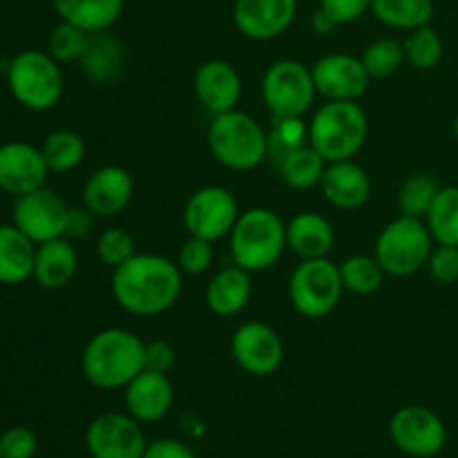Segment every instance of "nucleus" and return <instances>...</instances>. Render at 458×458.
I'll list each match as a JSON object with an SVG mask.
<instances>
[{"instance_id": "obj_21", "label": "nucleus", "mask_w": 458, "mask_h": 458, "mask_svg": "<svg viewBox=\"0 0 458 458\" xmlns=\"http://www.w3.org/2000/svg\"><path fill=\"white\" fill-rule=\"evenodd\" d=\"M322 195L331 206L340 210H358L371 195V179L362 165L353 159L327 164L322 174Z\"/></svg>"}, {"instance_id": "obj_48", "label": "nucleus", "mask_w": 458, "mask_h": 458, "mask_svg": "<svg viewBox=\"0 0 458 458\" xmlns=\"http://www.w3.org/2000/svg\"><path fill=\"white\" fill-rule=\"evenodd\" d=\"M0 458H3V454H0Z\"/></svg>"}, {"instance_id": "obj_23", "label": "nucleus", "mask_w": 458, "mask_h": 458, "mask_svg": "<svg viewBox=\"0 0 458 458\" xmlns=\"http://www.w3.org/2000/svg\"><path fill=\"white\" fill-rule=\"evenodd\" d=\"M334 244V226L320 213H298L286 222V249L300 259L327 258Z\"/></svg>"}, {"instance_id": "obj_44", "label": "nucleus", "mask_w": 458, "mask_h": 458, "mask_svg": "<svg viewBox=\"0 0 458 458\" xmlns=\"http://www.w3.org/2000/svg\"><path fill=\"white\" fill-rule=\"evenodd\" d=\"M94 224H97V215H94L88 206L70 208L67 210L65 237L67 240H85L88 235H92Z\"/></svg>"}, {"instance_id": "obj_27", "label": "nucleus", "mask_w": 458, "mask_h": 458, "mask_svg": "<svg viewBox=\"0 0 458 458\" xmlns=\"http://www.w3.org/2000/svg\"><path fill=\"white\" fill-rule=\"evenodd\" d=\"M123 63L125 54L119 40L107 31H94V34H89L79 65L88 79L97 81V83H107L121 74Z\"/></svg>"}, {"instance_id": "obj_18", "label": "nucleus", "mask_w": 458, "mask_h": 458, "mask_svg": "<svg viewBox=\"0 0 458 458\" xmlns=\"http://www.w3.org/2000/svg\"><path fill=\"white\" fill-rule=\"evenodd\" d=\"M134 195V179L123 165H101L83 186V206L97 217L110 219L123 213Z\"/></svg>"}, {"instance_id": "obj_3", "label": "nucleus", "mask_w": 458, "mask_h": 458, "mask_svg": "<svg viewBox=\"0 0 458 458\" xmlns=\"http://www.w3.org/2000/svg\"><path fill=\"white\" fill-rule=\"evenodd\" d=\"M369 134V121L358 101H327L309 121V143L327 164L353 159Z\"/></svg>"}, {"instance_id": "obj_40", "label": "nucleus", "mask_w": 458, "mask_h": 458, "mask_svg": "<svg viewBox=\"0 0 458 458\" xmlns=\"http://www.w3.org/2000/svg\"><path fill=\"white\" fill-rule=\"evenodd\" d=\"M38 452V438L30 428L13 425L0 434V454L3 458H34Z\"/></svg>"}, {"instance_id": "obj_31", "label": "nucleus", "mask_w": 458, "mask_h": 458, "mask_svg": "<svg viewBox=\"0 0 458 458\" xmlns=\"http://www.w3.org/2000/svg\"><path fill=\"white\" fill-rule=\"evenodd\" d=\"M340 277H343L344 291L353 295H371L383 286V280L387 273L383 271L376 255L358 253L352 258L343 259L338 264Z\"/></svg>"}, {"instance_id": "obj_29", "label": "nucleus", "mask_w": 458, "mask_h": 458, "mask_svg": "<svg viewBox=\"0 0 458 458\" xmlns=\"http://www.w3.org/2000/svg\"><path fill=\"white\" fill-rule=\"evenodd\" d=\"M371 12L383 25L394 30H419L434 16L432 0H374Z\"/></svg>"}, {"instance_id": "obj_12", "label": "nucleus", "mask_w": 458, "mask_h": 458, "mask_svg": "<svg viewBox=\"0 0 458 458\" xmlns=\"http://www.w3.org/2000/svg\"><path fill=\"white\" fill-rule=\"evenodd\" d=\"M231 353L242 371L255 378H267L284 362V343L271 325L250 320L233 334Z\"/></svg>"}, {"instance_id": "obj_9", "label": "nucleus", "mask_w": 458, "mask_h": 458, "mask_svg": "<svg viewBox=\"0 0 458 458\" xmlns=\"http://www.w3.org/2000/svg\"><path fill=\"white\" fill-rule=\"evenodd\" d=\"M318 97L311 67L295 58H282L267 70L262 79V98L273 119L304 116Z\"/></svg>"}, {"instance_id": "obj_46", "label": "nucleus", "mask_w": 458, "mask_h": 458, "mask_svg": "<svg viewBox=\"0 0 458 458\" xmlns=\"http://www.w3.org/2000/svg\"><path fill=\"white\" fill-rule=\"evenodd\" d=\"M311 27L313 31H318V34H329V31H334L338 25H335V21L329 16V13L318 9L311 18Z\"/></svg>"}, {"instance_id": "obj_7", "label": "nucleus", "mask_w": 458, "mask_h": 458, "mask_svg": "<svg viewBox=\"0 0 458 458\" xmlns=\"http://www.w3.org/2000/svg\"><path fill=\"white\" fill-rule=\"evenodd\" d=\"M434 237L423 219L401 215L389 222L376 240L374 255L383 271L392 277H407L428 267Z\"/></svg>"}, {"instance_id": "obj_11", "label": "nucleus", "mask_w": 458, "mask_h": 458, "mask_svg": "<svg viewBox=\"0 0 458 458\" xmlns=\"http://www.w3.org/2000/svg\"><path fill=\"white\" fill-rule=\"evenodd\" d=\"M394 445L407 456L432 458L447 445V429L441 416L420 405L401 407L389 420Z\"/></svg>"}, {"instance_id": "obj_32", "label": "nucleus", "mask_w": 458, "mask_h": 458, "mask_svg": "<svg viewBox=\"0 0 458 458\" xmlns=\"http://www.w3.org/2000/svg\"><path fill=\"white\" fill-rule=\"evenodd\" d=\"M425 224L437 244L458 246V186H445L438 191Z\"/></svg>"}, {"instance_id": "obj_38", "label": "nucleus", "mask_w": 458, "mask_h": 458, "mask_svg": "<svg viewBox=\"0 0 458 458\" xmlns=\"http://www.w3.org/2000/svg\"><path fill=\"white\" fill-rule=\"evenodd\" d=\"M134 246H137L134 237L125 228H106L97 240V255L106 267L116 268L128 262L132 255H137Z\"/></svg>"}, {"instance_id": "obj_42", "label": "nucleus", "mask_w": 458, "mask_h": 458, "mask_svg": "<svg viewBox=\"0 0 458 458\" xmlns=\"http://www.w3.org/2000/svg\"><path fill=\"white\" fill-rule=\"evenodd\" d=\"M371 3L374 0H320V9L334 18L335 25H349L369 12Z\"/></svg>"}, {"instance_id": "obj_6", "label": "nucleus", "mask_w": 458, "mask_h": 458, "mask_svg": "<svg viewBox=\"0 0 458 458\" xmlns=\"http://www.w3.org/2000/svg\"><path fill=\"white\" fill-rule=\"evenodd\" d=\"M7 85L12 97L27 110H52L63 97L61 63L54 61L49 52L25 49L9 61Z\"/></svg>"}, {"instance_id": "obj_39", "label": "nucleus", "mask_w": 458, "mask_h": 458, "mask_svg": "<svg viewBox=\"0 0 458 458\" xmlns=\"http://www.w3.org/2000/svg\"><path fill=\"white\" fill-rule=\"evenodd\" d=\"M213 242L191 235L183 242L182 250H179L177 264L179 268H182V273H188V276H201V273H206L213 267Z\"/></svg>"}, {"instance_id": "obj_34", "label": "nucleus", "mask_w": 458, "mask_h": 458, "mask_svg": "<svg viewBox=\"0 0 458 458\" xmlns=\"http://www.w3.org/2000/svg\"><path fill=\"white\" fill-rule=\"evenodd\" d=\"M403 47H405V63H410L419 72L434 70L443 61V54H445L441 34L429 25L411 30Z\"/></svg>"}, {"instance_id": "obj_5", "label": "nucleus", "mask_w": 458, "mask_h": 458, "mask_svg": "<svg viewBox=\"0 0 458 458\" xmlns=\"http://www.w3.org/2000/svg\"><path fill=\"white\" fill-rule=\"evenodd\" d=\"M286 249V224L276 210L250 208L240 213L231 231L233 264L249 273L276 267Z\"/></svg>"}, {"instance_id": "obj_28", "label": "nucleus", "mask_w": 458, "mask_h": 458, "mask_svg": "<svg viewBox=\"0 0 458 458\" xmlns=\"http://www.w3.org/2000/svg\"><path fill=\"white\" fill-rule=\"evenodd\" d=\"M277 170H280V177L291 191H311V188L320 186L322 174L327 170V161L311 143L307 146H300L295 150H291L289 155L282 157L277 161Z\"/></svg>"}, {"instance_id": "obj_16", "label": "nucleus", "mask_w": 458, "mask_h": 458, "mask_svg": "<svg viewBox=\"0 0 458 458\" xmlns=\"http://www.w3.org/2000/svg\"><path fill=\"white\" fill-rule=\"evenodd\" d=\"M49 168L40 148L25 141H7L0 146V191L21 197L38 191L47 182Z\"/></svg>"}, {"instance_id": "obj_45", "label": "nucleus", "mask_w": 458, "mask_h": 458, "mask_svg": "<svg viewBox=\"0 0 458 458\" xmlns=\"http://www.w3.org/2000/svg\"><path fill=\"white\" fill-rule=\"evenodd\" d=\"M143 458H197L195 452L186 443L177 438H159V441L148 443Z\"/></svg>"}, {"instance_id": "obj_25", "label": "nucleus", "mask_w": 458, "mask_h": 458, "mask_svg": "<svg viewBox=\"0 0 458 458\" xmlns=\"http://www.w3.org/2000/svg\"><path fill=\"white\" fill-rule=\"evenodd\" d=\"M36 244L13 224H0V284L18 286L34 273Z\"/></svg>"}, {"instance_id": "obj_15", "label": "nucleus", "mask_w": 458, "mask_h": 458, "mask_svg": "<svg viewBox=\"0 0 458 458\" xmlns=\"http://www.w3.org/2000/svg\"><path fill=\"white\" fill-rule=\"evenodd\" d=\"M311 74L318 94L327 101H360L371 81L360 58L352 54H327L318 58Z\"/></svg>"}, {"instance_id": "obj_30", "label": "nucleus", "mask_w": 458, "mask_h": 458, "mask_svg": "<svg viewBox=\"0 0 458 458\" xmlns=\"http://www.w3.org/2000/svg\"><path fill=\"white\" fill-rule=\"evenodd\" d=\"M40 152H43L49 173H72L83 164L85 141L81 139V134L72 132V130H56L45 137Z\"/></svg>"}, {"instance_id": "obj_14", "label": "nucleus", "mask_w": 458, "mask_h": 458, "mask_svg": "<svg viewBox=\"0 0 458 458\" xmlns=\"http://www.w3.org/2000/svg\"><path fill=\"white\" fill-rule=\"evenodd\" d=\"M85 445L92 458H143L148 443L137 419L107 411L88 425Z\"/></svg>"}, {"instance_id": "obj_17", "label": "nucleus", "mask_w": 458, "mask_h": 458, "mask_svg": "<svg viewBox=\"0 0 458 458\" xmlns=\"http://www.w3.org/2000/svg\"><path fill=\"white\" fill-rule=\"evenodd\" d=\"M197 101L210 116L237 110L242 98V76L235 65L224 58H210L195 70L192 76Z\"/></svg>"}, {"instance_id": "obj_10", "label": "nucleus", "mask_w": 458, "mask_h": 458, "mask_svg": "<svg viewBox=\"0 0 458 458\" xmlns=\"http://www.w3.org/2000/svg\"><path fill=\"white\" fill-rule=\"evenodd\" d=\"M240 208L233 192L224 186H204L188 197L183 206V226L188 235L217 242L231 235Z\"/></svg>"}, {"instance_id": "obj_24", "label": "nucleus", "mask_w": 458, "mask_h": 458, "mask_svg": "<svg viewBox=\"0 0 458 458\" xmlns=\"http://www.w3.org/2000/svg\"><path fill=\"white\" fill-rule=\"evenodd\" d=\"M253 293V282L246 268L233 267L222 268L210 277L206 286V307L219 318H233L246 309Z\"/></svg>"}, {"instance_id": "obj_8", "label": "nucleus", "mask_w": 458, "mask_h": 458, "mask_svg": "<svg viewBox=\"0 0 458 458\" xmlns=\"http://www.w3.org/2000/svg\"><path fill=\"white\" fill-rule=\"evenodd\" d=\"M344 293L338 264L329 258L300 259L289 277V300L295 311L318 320L334 311Z\"/></svg>"}, {"instance_id": "obj_47", "label": "nucleus", "mask_w": 458, "mask_h": 458, "mask_svg": "<svg viewBox=\"0 0 458 458\" xmlns=\"http://www.w3.org/2000/svg\"><path fill=\"white\" fill-rule=\"evenodd\" d=\"M454 137H456V141H458V112H456V116H454Z\"/></svg>"}, {"instance_id": "obj_13", "label": "nucleus", "mask_w": 458, "mask_h": 458, "mask_svg": "<svg viewBox=\"0 0 458 458\" xmlns=\"http://www.w3.org/2000/svg\"><path fill=\"white\" fill-rule=\"evenodd\" d=\"M70 206L52 188L43 186L27 195L16 197L13 226L25 233L34 244L65 237V222Z\"/></svg>"}, {"instance_id": "obj_2", "label": "nucleus", "mask_w": 458, "mask_h": 458, "mask_svg": "<svg viewBox=\"0 0 458 458\" xmlns=\"http://www.w3.org/2000/svg\"><path fill=\"white\" fill-rule=\"evenodd\" d=\"M143 349L132 331L110 327L89 338L81 356V371L92 387L103 392L125 389V385L143 371Z\"/></svg>"}, {"instance_id": "obj_37", "label": "nucleus", "mask_w": 458, "mask_h": 458, "mask_svg": "<svg viewBox=\"0 0 458 458\" xmlns=\"http://www.w3.org/2000/svg\"><path fill=\"white\" fill-rule=\"evenodd\" d=\"M89 31L81 30L79 25L61 21L52 30L47 40V52L49 56L56 63H79L88 45Z\"/></svg>"}, {"instance_id": "obj_41", "label": "nucleus", "mask_w": 458, "mask_h": 458, "mask_svg": "<svg viewBox=\"0 0 458 458\" xmlns=\"http://www.w3.org/2000/svg\"><path fill=\"white\" fill-rule=\"evenodd\" d=\"M428 268L429 276L438 284H454L458 282V246H434L428 259Z\"/></svg>"}, {"instance_id": "obj_22", "label": "nucleus", "mask_w": 458, "mask_h": 458, "mask_svg": "<svg viewBox=\"0 0 458 458\" xmlns=\"http://www.w3.org/2000/svg\"><path fill=\"white\" fill-rule=\"evenodd\" d=\"M76 268H79V255H76V249L72 246V240L56 237V240L36 244L34 273H31V277H34L38 286L49 291L65 289L74 280Z\"/></svg>"}, {"instance_id": "obj_43", "label": "nucleus", "mask_w": 458, "mask_h": 458, "mask_svg": "<svg viewBox=\"0 0 458 458\" xmlns=\"http://www.w3.org/2000/svg\"><path fill=\"white\" fill-rule=\"evenodd\" d=\"M174 362H177V352H174L173 344L165 343V340L146 343V349H143V369L168 374L174 367Z\"/></svg>"}, {"instance_id": "obj_36", "label": "nucleus", "mask_w": 458, "mask_h": 458, "mask_svg": "<svg viewBox=\"0 0 458 458\" xmlns=\"http://www.w3.org/2000/svg\"><path fill=\"white\" fill-rule=\"evenodd\" d=\"M309 143V125L304 123L302 116H282L273 119L271 130H268V157L273 161H280L282 157L289 155L291 150Z\"/></svg>"}, {"instance_id": "obj_35", "label": "nucleus", "mask_w": 458, "mask_h": 458, "mask_svg": "<svg viewBox=\"0 0 458 458\" xmlns=\"http://www.w3.org/2000/svg\"><path fill=\"white\" fill-rule=\"evenodd\" d=\"M360 61L371 79H389L405 63V47H403V43H398L394 38L374 40L371 45H367Z\"/></svg>"}, {"instance_id": "obj_19", "label": "nucleus", "mask_w": 458, "mask_h": 458, "mask_svg": "<svg viewBox=\"0 0 458 458\" xmlns=\"http://www.w3.org/2000/svg\"><path fill=\"white\" fill-rule=\"evenodd\" d=\"M298 0H237L235 25L250 40H273L291 27Z\"/></svg>"}, {"instance_id": "obj_4", "label": "nucleus", "mask_w": 458, "mask_h": 458, "mask_svg": "<svg viewBox=\"0 0 458 458\" xmlns=\"http://www.w3.org/2000/svg\"><path fill=\"white\" fill-rule=\"evenodd\" d=\"M208 148L224 168L249 173L268 157V132L246 112H224L210 121Z\"/></svg>"}, {"instance_id": "obj_26", "label": "nucleus", "mask_w": 458, "mask_h": 458, "mask_svg": "<svg viewBox=\"0 0 458 458\" xmlns=\"http://www.w3.org/2000/svg\"><path fill=\"white\" fill-rule=\"evenodd\" d=\"M52 4L61 21L94 34L107 31L119 21L125 0H52Z\"/></svg>"}, {"instance_id": "obj_20", "label": "nucleus", "mask_w": 458, "mask_h": 458, "mask_svg": "<svg viewBox=\"0 0 458 458\" xmlns=\"http://www.w3.org/2000/svg\"><path fill=\"white\" fill-rule=\"evenodd\" d=\"M174 403V389L168 374L143 369L125 385V407L139 423H157L170 411Z\"/></svg>"}, {"instance_id": "obj_1", "label": "nucleus", "mask_w": 458, "mask_h": 458, "mask_svg": "<svg viewBox=\"0 0 458 458\" xmlns=\"http://www.w3.org/2000/svg\"><path fill=\"white\" fill-rule=\"evenodd\" d=\"M112 298L132 316L170 311L182 298L183 277L177 262L157 253H137L112 273Z\"/></svg>"}, {"instance_id": "obj_33", "label": "nucleus", "mask_w": 458, "mask_h": 458, "mask_svg": "<svg viewBox=\"0 0 458 458\" xmlns=\"http://www.w3.org/2000/svg\"><path fill=\"white\" fill-rule=\"evenodd\" d=\"M438 191H441V186H438V182L432 174H411V177H407L401 183V191H398V210H401V215H407V217L425 219L429 208H432L434 199H437Z\"/></svg>"}]
</instances>
